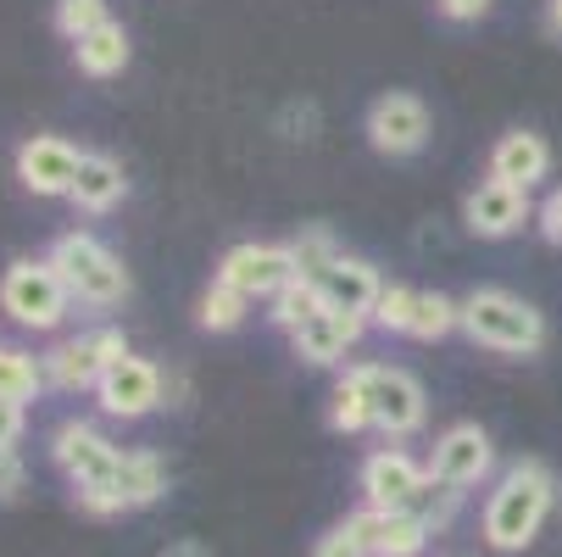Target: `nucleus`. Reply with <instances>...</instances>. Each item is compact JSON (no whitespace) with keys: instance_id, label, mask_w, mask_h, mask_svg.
Listing matches in <instances>:
<instances>
[{"instance_id":"1","label":"nucleus","mask_w":562,"mask_h":557,"mask_svg":"<svg viewBox=\"0 0 562 557\" xmlns=\"http://www.w3.org/2000/svg\"><path fill=\"white\" fill-rule=\"evenodd\" d=\"M551 502H557L551 468L540 457H518L496 480L491 502H485V546L491 552H524V546H535V535L551 519Z\"/></svg>"},{"instance_id":"2","label":"nucleus","mask_w":562,"mask_h":557,"mask_svg":"<svg viewBox=\"0 0 562 557\" xmlns=\"http://www.w3.org/2000/svg\"><path fill=\"white\" fill-rule=\"evenodd\" d=\"M50 463L67 474L78 508H85L90 519H117V513H123V502H117V491H112L123 452H117L95 424H85V419L56 424V430H50Z\"/></svg>"},{"instance_id":"3","label":"nucleus","mask_w":562,"mask_h":557,"mask_svg":"<svg viewBox=\"0 0 562 557\" xmlns=\"http://www.w3.org/2000/svg\"><path fill=\"white\" fill-rule=\"evenodd\" d=\"M462 335L507 357H535L546 346V318L513 290H473L462 296Z\"/></svg>"},{"instance_id":"4","label":"nucleus","mask_w":562,"mask_h":557,"mask_svg":"<svg viewBox=\"0 0 562 557\" xmlns=\"http://www.w3.org/2000/svg\"><path fill=\"white\" fill-rule=\"evenodd\" d=\"M45 263L56 268V279L67 285L72 301H85V307H117L128 296V268L112 246H101L95 234L85 229H67L50 241Z\"/></svg>"},{"instance_id":"5","label":"nucleus","mask_w":562,"mask_h":557,"mask_svg":"<svg viewBox=\"0 0 562 557\" xmlns=\"http://www.w3.org/2000/svg\"><path fill=\"white\" fill-rule=\"evenodd\" d=\"M351 385L362 390L368 402V419L379 435L401 441V435H418L424 419H429V402H424V385L407 374V368H390V363H362V368H346Z\"/></svg>"},{"instance_id":"6","label":"nucleus","mask_w":562,"mask_h":557,"mask_svg":"<svg viewBox=\"0 0 562 557\" xmlns=\"http://www.w3.org/2000/svg\"><path fill=\"white\" fill-rule=\"evenodd\" d=\"M67 285L56 279V268L45 257H23L12 263L7 274H0V312L12 318L18 330H40L50 335L61 318H67Z\"/></svg>"},{"instance_id":"7","label":"nucleus","mask_w":562,"mask_h":557,"mask_svg":"<svg viewBox=\"0 0 562 557\" xmlns=\"http://www.w3.org/2000/svg\"><path fill=\"white\" fill-rule=\"evenodd\" d=\"M357 486H362V508L373 513H407L413 497L429 486V468L407 452H395V446H379L362 457V474H357Z\"/></svg>"},{"instance_id":"8","label":"nucleus","mask_w":562,"mask_h":557,"mask_svg":"<svg viewBox=\"0 0 562 557\" xmlns=\"http://www.w3.org/2000/svg\"><path fill=\"white\" fill-rule=\"evenodd\" d=\"M290 279H295V257H290V246H273V241L228 246L223 263H217V285L239 290L246 301H268V296H279Z\"/></svg>"},{"instance_id":"9","label":"nucleus","mask_w":562,"mask_h":557,"mask_svg":"<svg viewBox=\"0 0 562 557\" xmlns=\"http://www.w3.org/2000/svg\"><path fill=\"white\" fill-rule=\"evenodd\" d=\"M424 468H429V480H440V486H451V491H473V486L491 480L496 446H491V435L479 430V424H451V430L435 441V452H429Z\"/></svg>"},{"instance_id":"10","label":"nucleus","mask_w":562,"mask_h":557,"mask_svg":"<svg viewBox=\"0 0 562 557\" xmlns=\"http://www.w3.org/2000/svg\"><path fill=\"white\" fill-rule=\"evenodd\" d=\"M368 145L379 156H418L429 145V107L413 90H390L368 107Z\"/></svg>"},{"instance_id":"11","label":"nucleus","mask_w":562,"mask_h":557,"mask_svg":"<svg viewBox=\"0 0 562 557\" xmlns=\"http://www.w3.org/2000/svg\"><path fill=\"white\" fill-rule=\"evenodd\" d=\"M95 402H101L106 419L134 424V419H145V413L162 408V374H156V363H145V357H123L117 368L101 374Z\"/></svg>"},{"instance_id":"12","label":"nucleus","mask_w":562,"mask_h":557,"mask_svg":"<svg viewBox=\"0 0 562 557\" xmlns=\"http://www.w3.org/2000/svg\"><path fill=\"white\" fill-rule=\"evenodd\" d=\"M78 163H85V151L56 140V134H34L18 145V179L29 196H72V179H78Z\"/></svg>"},{"instance_id":"13","label":"nucleus","mask_w":562,"mask_h":557,"mask_svg":"<svg viewBox=\"0 0 562 557\" xmlns=\"http://www.w3.org/2000/svg\"><path fill=\"white\" fill-rule=\"evenodd\" d=\"M362 330H368V318H362V312L324 307V312H312L290 341H295V357H301V363H312V368H335V363H346V352L362 341Z\"/></svg>"},{"instance_id":"14","label":"nucleus","mask_w":562,"mask_h":557,"mask_svg":"<svg viewBox=\"0 0 562 557\" xmlns=\"http://www.w3.org/2000/svg\"><path fill=\"white\" fill-rule=\"evenodd\" d=\"M346 530L362 541L368 557H424V546H429V530H424L413 513H373V508H357V513H346Z\"/></svg>"},{"instance_id":"15","label":"nucleus","mask_w":562,"mask_h":557,"mask_svg":"<svg viewBox=\"0 0 562 557\" xmlns=\"http://www.w3.org/2000/svg\"><path fill=\"white\" fill-rule=\"evenodd\" d=\"M524 218H529V190H513V185H496V179L468 190V201H462V223L479 241H507L513 229H524Z\"/></svg>"},{"instance_id":"16","label":"nucleus","mask_w":562,"mask_h":557,"mask_svg":"<svg viewBox=\"0 0 562 557\" xmlns=\"http://www.w3.org/2000/svg\"><path fill=\"white\" fill-rule=\"evenodd\" d=\"M551 168V145L546 134L535 129H507L496 145H491V179L496 185H513V190H535Z\"/></svg>"},{"instance_id":"17","label":"nucleus","mask_w":562,"mask_h":557,"mask_svg":"<svg viewBox=\"0 0 562 557\" xmlns=\"http://www.w3.org/2000/svg\"><path fill=\"white\" fill-rule=\"evenodd\" d=\"M45 390H61V396H78V390H95L101 385V357H95V341L78 335V341H56L45 357Z\"/></svg>"},{"instance_id":"18","label":"nucleus","mask_w":562,"mask_h":557,"mask_svg":"<svg viewBox=\"0 0 562 557\" xmlns=\"http://www.w3.org/2000/svg\"><path fill=\"white\" fill-rule=\"evenodd\" d=\"M317 296H324V307H340V312H373V301L384 296L379 285V268L362 263V257H340L324 279H317Z\"/></svg>"},{"instance_id":"19","label":"nucleus","mask_w":562,"mask_h":557,"mask_svg":"<svg viewBox=\"0 0 562 557\" xmlns=\"http://www.w3.org/2000/svg\"><path fill=\"white\" fill-rule=\"evenodd\" d=\"M123 196H128V179H123L117 156L85 151V163H78V179H72V196H67V201H72L78 212H112Z\"/></svg>"},{"instance_id":"20","label":"nucleus","mask_w":562,"mask_h":557,"mask_svg":"<svg viewBox=\"0 0 562 557\" xmlns=\"http://www.w3.org/2000/svg\"><path fill=\"white\" fill-rule=\"evenodd\" d=\"M117 502H123V513H134V508H156L168 497V463L156 457V452H123V463H117Z\"/></svg>"},{"instance_id":"21","label":"nucleus","mask_w":562,"mask_h":557,"mask_svg":"<svg viewBox=\"0 0 562 557\" xmlns=\"http://www.w3.org/2000/svg\"><path fill=\"white\" fill-rule=\"evenodd\" d=\"M128 56H134V45H128V29L123 23H106L90 40L72 45V62H78V73H85V78H117L128 67Z\"/></svg>"},{"instance_id":"22","label":"nucleus","mask_w":562,"mask_h":557,"mask_svg":"<svg viewBox=\"0 0 562 557\" xmlns=\"http://www.w3.org/2000/svg\"><path fill=\"white\" fill-rule=\"evenodd\" d=\"M312 312H324V296H317V285H312V279H301V274H295L279 296H268V324H273V330H284V335H295Z\"/></svg>"},{"instance_id":"23","label":"nucleus","mask_w":562,"mask_h":557,"mask_svg":"<svg viewBox=\"0 0 562 557\" xmlns=\"http://www.w3.org/2000/svg\"><path fill=\"white\" fill-rule=\"evenodd\" d=\"M40 390H45V363L29 357V352H18V346H0V396L29 408Z\"/></svg>"},{"instance_id":"24","label":"nucleus","mask_w":562,"mask_h":557,"mask_svg":"<svg viewBox=\"0 0 562 557\" xmlns=\"http://www.w3.org/2000/svg\"><path fill=\"white\" fill-rule=\"evenodd\" d=\"M246 312H251V301H246V296L212 279V285H206V296L195 301V324H201V330H212V335H228V330L246 324Z\"/></svg>"},{"instance_id":"25","label":"nucleus","mask_w":562,"mask_h":557,"mask_svg":"<svg viewBox=\"0 0 562 557\" xmlns=\"http://www.w3.org/2000/svg\"><path fill=\"white\" fill-rule=\"evenodd\" d=\"M290 257H295V274L317 285V279H324V274H329L346 252L335 246V234H329V229H301L295 241H290Z\"/></svg>"},{"instance_id":"26","label":"nucleus","mask_w":562,"mask_h":557,"mask_svg":"<svg viewBox=\"0 0 562 557\" xmlns=\"http://www.w3.org/2000/svg\"><path fill=\"white\" fill-rule=\"evenodd\" d=\"M451 330H462V301H451V296H440V290H418L413 341H446Z\"/></svg>"},{"instance_id":"27","label":"nucleus","mask_w":562,"mask_h":557,"mask_svg":"<svg viewBox=\"0 0 562 557\" xmlns=\"http://www.w3.org/2000/svg\"><path fill=\"white\" fill-rule=\"evenodd\" d=\"M50 23H56V34H61L67 45H78V40H90L95 29H106L112 12H106V0H56Z\"/></svg>"},{"instance_id":"28","label":"nucleus","mask_w":562,"mask_h":557,"mask_svg":"<svg viewBox=\"0 0 562 557\" xmlns=\"http://www.w3.org/2000/svg\"><path fill=\"white\" fill-rule=\"evenodd\" d=\"M413 312H418V290H407V285H384V296H379L373 312H368V324L384 330V335H413Z\"/></svg>"},{"instance_id":"29","label":"nucleus","mask_w":562,"mask_h":557,"mask_svg":"<svg viewBox=\"0 0 562 557\" xmlns=\"http://www.w3.org/2000/svg\"><path fill=\"white\" fill-rule=\"evenodd\" d=\"M329 430H335V435H362V430H373L368 402H362V390L351 385V374H340V385H335V396H329Z\"/></svg>"},{"instance_id":"30","label":"nucleus","mask_w":562,"mask_h":557,"mask_svg":"<svg viewBox=\"0 0 562 557\" xmlns=\"http://www.w3.org/2000/svg\"><path fill=\"white\" fill-rule=\"evenodd\" d=\"M457 508H462V491H451V486L429 480V486H424V491L413 497V508H407V513H413V519H418V524H424L429 535H440V530H446V524L457 519Z\"/></svg>"},{"instance_id":"31","label":"nucleus","mask_w":562,"mask_h":557,"mask_svg":"<svg viewBox=\"0 0 562 557\" xmlns=\"http://www.w3.org/2000/svg\"><path fill=\"white\" fill-rule=\"evenodd\" d=\"M312 557H368V552H362V541H357V535H351L346 524H335L329 535H317Z\"/></svg>"},{"instance_id":"32","label":"nucleus","mask_w":562,"mask_h":557,"mask_svg":"<svg viewBox=\"0 0 562 557\" xmlns=\"http://www.w3.org/2000/svg\"><path fill=\"white\" fill-rule=\"evenodd\" d=\"M90 341H95L101 368H117L123 357H134V352H128V341H123V330H112V324H106V330H90Z\"/></svg>"},{"instance_id":"33","label":"nucleus","mask_w":562,"mask_h":557,"mask_svg":"<svg viewBox=\"0 0 562 557\" xmlns=\"http://www.w3.org/2000/svg\"><path fill=\"white\" fill-rule=\"evenodd\" d=\"M23 424H29L23 402H7V396H0V452H12L23 441Z\"/></svg>"},{"instance_id":"34","label":"nucleus","mask_w":562,"mask_h":557,"mask_svg":"<svg viewBox=\"0 0 562 557\" xmlns=\"http://www.w3.org/2000/svg\"><path fill=\"white\" fill-rule=\"evenodd\" d=\"M23 486H29L23 457H18V452H7V457H0V502H18V497H23Z\"/></svg>"},{"instance_id":"35","label":"nucleus","mask_w":562,"mask_h":557,"mask_svg":"<svg viewBox=\"0 0 562 557\" xmlns=\"http://www.w3.org/2000/svg\"><path fill=\"white\" fill-rule=\"evenodd\" d=\"M435 12L446 23H479V18L491 12V0H435Z\"/></svg>"},{"instance_id":"36","label":"nucleus","mask_w":562,"mask_h":557,"mask_svg":"<svg viewBox=\"0 0 562 557\" xmlns=\"http://www.w3.org/2000/svg\"><path fill=\"white\" fill-rule=\"evenodd\" d=\"M535 218H540V234H546V241H551V246H562V185L540 201V212H535Z\"/></svg>"},{"instance_id":"37","label":"nucleus","mask_w":562,"mask_h":557,"mask_svg":"<svg viewBox=\"0 0 562 557\" xmlns=\"http://www.w3.org/2000/svg\"><path fill=\"white\" fill-rule=\"evenodd\" d=\"M162 557H212V552H206L201 541H179V546H168Z\"/></svg>"},{"instance_id":"38","label":"nucleus","mask_w":562,"mask_h":557,"mask_svg":"<svg viewBox=\"0 0 562 557\" xmlns=\"http://www.w3.org/2000/svg\"><path fill=\"white\" fill-rule=\"evenodd\" d=\"M546 29L562 40V0H546Z\"/></svg>"},{"instance_id":"39","label":"nucleus","mask_w":562,"mask_h":557,"mask_svg":"<svg viewBox=\"0 0 562 557\" xmlns=\"http://www.w3.org/2000/svg\"><path fill=\"white\" fill-rule=\"evenodd\" d=\"M0 457H7V452H0Z\"/></svg>"}]
</instances>
